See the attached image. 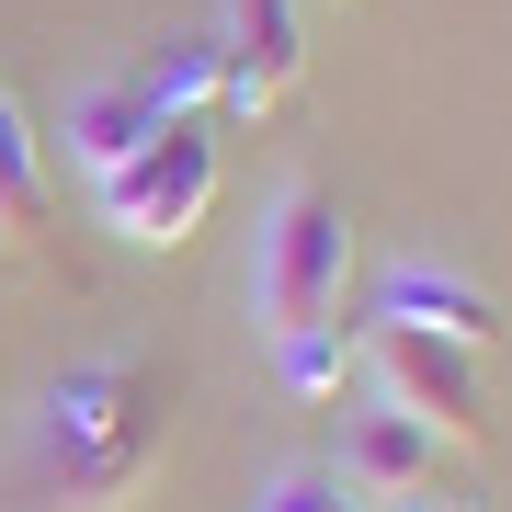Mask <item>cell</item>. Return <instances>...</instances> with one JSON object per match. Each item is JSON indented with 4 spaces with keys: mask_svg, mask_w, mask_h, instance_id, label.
Segmentation results:
<instances>
[{
    "mask_svg": "<svg viewBox=\"0 0 512 512\" xmlns=\"http://www.w3.org/2000/svg\"><path fill=\"white\" fill-rule=\"evenodd\" d=\"M342 285H353V217L330 183H285L251 228V319L274 330H319L342 319Z\"/></svg>",
    "mask_w": 512,
    "mask_h": 512,
    "instance_id": "obj_2",
    "label": "cell"
},
{
    "mask_svg": "<svg viewBox=\"0 0 512 512\" xmlns=\"http://www.w3.org/2000/svg\"><path fill=\"white\" fill-rule=\"evenodd\" d=\"M171 433V376L148 353H103V365L57 376L35 399V490L46 512H126L160 467Z\"/></svg>",
    "mask_w": 512,
    "mask_h": 512,
    "instance_id": "obj_1",
    "label": "cell"
},
{
    "mask_svg": "<svg viewBox=\"0 0 512 512\" xmlns=\"http://www.w3.org/2000/svg\"><path fill=\"white\" fill-rule=\"evenodd\" d=\"M148 92H160L171 114H205V103H217V35H194V46H171L160 69H148Z\"/></svg>",
    "mask_w": 512,
    "mask_h": 512,
    "instance_id": "obj_11",
    "label": "cell"
},
{
    "mask_svg": "<svg viewBox=\"0 0 512 512\" xmlns=\"http://www.w3.org/2000/svg\"><path fill=\"white\" fill-rule=\"evenodd\" d=\"M0 239H46V137L0 92Z\"/></svg>",
    "mask_w": 512,
    "mask_h": 512,
    "instance_id": "obj_9",
    "label": "cell"
},
{
    "mask_svg": "<svg viewBox=\"0 0 512 512\" xmlns=\"http://www.w3.org/2000/svg\"><path fill=\"white\" fill-rule=\"evenodd\" d=\"M262 512H365V501H353L330 467H274L262 478Z\"/></svg>",
    "mask_w": 512,
    "mask_h": 512,
    "instance_id": "obj_12",
    "label": "cell"
},
{
    "mask_svg": "<svg viewBox=\"0 0 512 512\" xmlns=\"http://www.w3.org/2000/svg\"><path fill=\"white\" fill-rule=\"evenodd\" d=\"M308 80V0H228L217 12V103L274 114Z\"/></svg>",
    "mask_w": 512,
    "mask_h": 512,
    "instance_id": "obj_5",
    "label": "cell"
},
{
    "mask_svg": "<svg viewBox=\"0 0 512 512\" xmlns=\"http://www.w3.org/2000/svg\"><path fill=\"white\" fill-rule=\"evenodd\" d=\"M274 376H285V399H342V387H353V342H342V319L285 330V342H274Z\"/></svg>",
    "mask_w": 512,
    "mask_h": 512,
    "instance_id": "obj_10",
    "label": "cell"
},
{
    "mask_svg": "<svg viewBox=\"0 0 512 512\" xmlns=\"http://www.w3.org/2000/svg\"><path fill=\"white\" fill-rule=\"evenodd\" d=\"M365 365L387 387V410H410L444 456H490V365H478L467 342H433V330H387L376 319Z\"/></svg>",
    "mask_w": 512,
    "mask_h": 512,
    "instance_id": "obj_4",
    "label": "cell"
},
{
    "mask_svg": "<svg viewBox=\"0 0 512 512\" xmlns=\"http://www.w3.org/2000/svg\"><path fill=\"white\" fill-rule=\"evenodd\" d=\"M376 319L387 330H433V342H467V353L501 342V296L478 274H433V262H399V274L376 285Z\"/></svg>",
    "mask_w": 512,
    "mask_h": 512,
    "instance_id": "obj_7",
    "label": "cell"
},
{
    "mask_svg": "<svg viewBox=\"0 0 512 512\" xmlns=\"http://www.w3.org/2000/svg\"><path fill=\"white\" fill-rule=\"evenodd\" d=\"M433 512H456V501H433Z\"/></svg>",
    "mask_w": 512,
    "mask_h": 512,
    "instance_id": "obj_13",
    "label": "cell"
},
{
    "mask_svg": "<svg viewBox=\"0 0 512 512\" xmlns=\"http://www.w3.org/2000/svg\"><path fill=\"white\" fill-rule=\"evenodd\" d=\"M92 205H103L114 239H137V251H183L205 228V205H217V137H205V114H160V126L92 183Z\"/></svg>",
    "mask_w": 512,
    "mask_h": 512,
    "instance_id": "obj_3",
    "label": "cell"
},
{
    "mask_svg": "<svg viewBox=\"0 0 512 512\" xmlns=\"http://www.w3.org/2000/svg\"><path fill=\"white\" fill-rule=\"evenodd\" d=\"M330 478H342L365 512H433V501H444V444L421 433L410 410H353V421H342V467H330Z\"/></svg>",
    "mask_w": 512,
    "mask_h": 512,
    "instance_id": "obj_6",
    "label": "cell"
},
{
    "mask_svg": "<svg viewBox=\"0 0 512 512\" xmlns=\"http://www.w3.org/2000/svg\"><path fill=\"white\" fill-rule=\"evenodd\" d=\"M160 114H171V103L148 92V69H103V80H80V92H69V126H57V137H69V171H80V183H103V171L126 160V148L160 126Z\"/></svg>",
    "mask_w": 512,
    "mask_h": 512,
    "instance_id": "obj_8",
    "label": "cell"
}]
</instances>
